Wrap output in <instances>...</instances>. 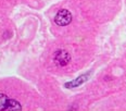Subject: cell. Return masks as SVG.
Here are the masks:
<instances>
[{
	"mask_svg": "<svg viewBox=\"0 0 126 111\" xmlns=\"http://www.w3.org/2000/svg\"><path fill=\"white\" fill-rule=\"evenodd\" d=\"M71 21H72V14L69 10L65 9H61L60 11H58L56 18H54V22L59 26H65L70 24Z\"/></svg>",
	"mask_w": 126,
	"mask_h": 111,
	"instance_id": "cell-1",
	"label": "cell"
},
{
	"mask_svg": "<svg viewBox=\"0 0 126 111\" xmlns=\"http://www.w3.org/2000/svg\"><path fill=\"white\" fill-rule=\"evenodd\" d=\"M56 61L60 65H65L70 61V56L66 51H58L56 55Z\"/></svg>",
	"mask_w": 126,
	"mask_h": 111,
	"instance_id": "cell-2",
	"label": "cell"
},
{
	"mask_svg": "<svg viewBox=\"0 0 126 111\" xmlns=\"http://www.w3.org/2000/svg\"><path fill=\"white\" fill-rule=\"evenodd\" d=\"M10 104V98H8L4 94H0V111H8V107Z\"/></svg>",
	"mask_w": 126,
	"mask_h": 111,
	"instance_id": "cell-3",
	"label": "cell"
}]
</instances>
